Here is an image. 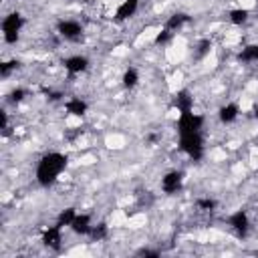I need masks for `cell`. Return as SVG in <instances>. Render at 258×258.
Segmentation results:
<instances>
[{"label": "cell", "instance_id": "6da1fadb", "mask_svg": "<svg viewBox=\"0 0 258 258\" xmlns=\"http://www.w3.org/2000/svg\"><path fill=\"white\" fill-rule=\"evenodd\" d=\"M67 163H69V157L60 151L44 153L36 163V181L42 187H50L60 177V173L67 169Z\"/></svg>", "mask_w": 258, "mask_h": 258}, {"label": "cell", "instance_id": "7a4b0ae2", "mask_svg": "<svg viewBox=\"0 0 258 258\" xmlns=\"http://www.w3.org/2000/svg\"><path fill=\"white\" fill-rule=\"evenodd\" d=\"M179 149L191 159V161H200L204 157V135L202 131L196 133H181L179 135Z\"/></svg>", "mask_w": 258, "mask_h": 258}, {"label": "cell", "instance_id": "3957f363", "mask_svg": "<svg viewBox=\"0 0 258 258\" xmlns=\"http://www.w3.org/2000/svg\"><path fill=\"white\" fill-rule=\"evenodd\" d=\"M22 26H24V16L18 10L8 12L2 18V36H4V42L6 44H16L18 38H20Z\"/></svg>", "mask_w": 258, "mask_h": 258}, {"label": "cell", "instance_id": "277c9868", "mask_svg": "<svg viewBox=\"0 0 258 258\" xmlns=\"http://www.w3.org/2000/svg\"><path fill=\"white\" fill-rule=\"evenodd\" d=\"M204 123H206L204 115L194 113V111H185V113H179V117L175 121V129H177V135H181V133H196V131L204 129Z\"/></svg>", "mask_w": 258, "mask_h": 258}, {"label": "cell", "instance_id": "5b68a950", "mask_svg": "<svg viewBox=\"0 0 258 258\" xmlns=\"http://www.w3.org/2000/svg\"><path fill=\"white\" fill-rule=\"evenodd\" d=\"M83 30H85L83 24L79 20H73V18H62L56 22V32L64 40H73V42L79 40L83 36Z\"/></svg>", "mask_w": 258, "mask_h": 258}, {"label": "cell", "instance_id": "8992f818", "mask_svg": "<svg viewBox=\"0 0 258 258\" xmlns=\"http://www.w3.org/2000/svg\"><path fill=\"white\" fill-rule=\"evenodd\" d=\"M226 224L234 230V234L238 238H246L248 232H250V218H248V212L246 210H236L228 216Z\"/></svg>", "mask_w": 258, "mask_h": 258}, {"label": "cell", "instance_id": "52a82bcc", "mask_svg": "<svg viewBox=\"0 0 258 258\" xmlns=\"http://www.w3.org/2000/svg\"><path fill=\"white\" fill-rule=\"evenodd\" d=\"M181 185H183V173H181L179 169H171V171H167V173L161 177V181H159L161 191L167 194V196L177 194V191L181 189Z\"/></svg>", "mask_w": 258, "mask_h": 258}, {"label": "cell", "instance_id": "ba28073f", "mask_svg": "<svg viewBox=\"0 0 258 258\" xmlns=\"http://www.w3.org/2000/svg\"><path fill=\"white\" fill-rule=\"evenodd\" d=\"M42 244L46 248H50V250H60V244H62V228L58 224L48 226L42 232Z\"/></svg>", "mask_w": 258, "mask_h": 258}, {"label": "cell", "instance_id": "9c48e42d", "mask_svg": "<svg viewBox=\"0 0 258 258\" xmlns=\"http://www.w3.org/2000/svg\"><path fill=\"white\" fill-rule=\"evenodd\" d=\"M62 67L69 75H81L89 69V58L83 54H73V56H67L62 60Z\"/></svg>", "mask_w": 258, "mask_h": 258}, {"label": "cell", "instance_id": "30bf717a", "mask_svg": "<svg viewBox=\"0 0 258 258\" xmlns=\"http://www.w3.org/2000/svg\"><path fill=\"white\" fill-rule=\"evenodd\" d=\"M137 8H139V2L137 0H123V2H119V6L115 8V20L117 22H125V20H129L131 16H135V12H137Z\"/></svg>", "mask_w": 258, "mask_h": 258}, {"label": "cell", "instance_id": "8fae6325", "mask_svg": "<svg viewBox=\"0 0 258 258\" xmlns=\"http://www.w3.org/2000/svg\"><path fill=\"white\" fill-rule=\"evenodd\" d=\"M240 117V105L238 103H226L218 109V119L222 125H232Z\"/></svg>", "mask_w": 258, "mask_h": 258}, {"label": "cell", "instance_id": "7c38bea8", "mask_svg": "<svg viewBox=\"0 0 258 258\" xmlns=\"http://www.w3.org/2000/svg\"><path fill=\"white\" fill-rule=\"evenodd\" d=\"M173 105L179 113H185V111H194V95L189 93V89H179L173 97Z\"/></svg>", "mask_w": 258, "mask_h": 258}, {"label": "cell", "instance_id": "4fadbf2b", "mask_svg": "<svg viewBox=\"0 0 258 258\" xmlns=\"http://www.w3.org/2000/svg\"><path fill=\"white\" fill-rule=\"evenodd\" d=\"M77 236H89L91 228H93V222H91V216L89 214H77L73 224L69 226Z\"/></svg>", "mask_w": 258, "mask_h": 258}, {"label": "cell", "instance_id": "5bb4252c", "mask_svg": "<svg viewBox=\"0 0 258 258\" xmlns=\"http://www.w3.org/2000/svg\"><path fill=\"white\" fill-rule=\"evenodd\" d=\"M64 111H67L69 115H73V117H83V115L89 111V105H87V101L81 99V97H71V99L64 101Z\"/></svg>", "mask_w": 258, "mask_h": 258}, {"label": "cell", "instance_id": "9a60e30c", "mask_svg": "<svg viewBox=\"0 0 258 258\" xmlns=\"http://www.w3.org/2000/svg\"><path fill=\"white\" fill-rule=\"evenodd\" d=\"M191 22V16L189 14H185V12H175V14H171L167 20H165V28H169L171 32H175V30H179V28H183L185 24H189Z\"/></svg>", "mask_w": 258, "mask_h": 258}, {"label": "cell", "instance_id": "2e32d148", "mask_svg": "<svg viewBox=\"0 0 258 258\" xmlns=\"http://www.w3.org/2000/svg\"><path fill=\"white\" fill-rule=\"evenodd\" d=\"M238 60L244 62V64H252V62H258V42H252V44H246L240 52H238Z\"/></svg>", "mask_w": 258, "mask_h": 258}, {"label": "cell", "instance_id": "e0dca14e", "mask_svg": "<svg viewBox=\"0 0 258 258\" xmlns=\"http://www.w3.org/2000/svg\"><path fill=\"white\" fill-rule=\"evenodd\" d=\"M228 20L234 26H242V24H246L250 20V10L248 8H232L228 12Z\"/></svg>", "mask_w": 258, "mask_h": 258}, {"label": "cell", "instance_id": "ac0fdd59", "mask_svg": "<svg viewBox=\"0 0 258 258\" xmlns=\"http://www.w3.org/2000/svg\"><path fill=\"white\" fill-rule=\"evenodd\" d=\"M121 83L125 89H135L139 85V71L135 67H127L123 71V77H121Z\"/></svg>", "mask_w": 258, "mask_h": 258}, {"label": "cell", "instance_id": "d6986e66", "mask_svg": "<svg viewBox=\"0 0 258 258\" xmlns=\"http://www.w3.org/2000/svg\"><path fill=\"white\" fill-rule=\"evenodd\" d=\"M75 216H77V210H75V208H64V210L58 212V216H56V224H58L60 228H69V226L73 224Z\"/></svg>", "mask_w": 258, "mask_h": 258}, {"label": "cell", "instance_id": "ffe728a7", "mask_svg": "<svg viewBox=\"0 0 258 258\" xmlns=\"http://www.w3.org/2000/svg\"><path fill=\"white\" fill-rule=\"evenodd\" d=\"M109 236V228H107V224H93V228H91V232H89V238L93 240V242H103L105 238Z\"/></svg>", "mask_w": 258, "mask_h": 258}, {"label": "cell", "instance_id": "44dd1931", "mask_svg": "<svg viewBox=\"0 0 258 258\" xmlns=\"http://www.w3.org/2000/svg\"><path fill=\"white\" fill-rule=\"evenodd\" d=\"M171 38H173V32L163 26V28L157 30V34H155V38H153V44H155V46H165Z\"/></svg>", "mask_w": 258, "mask_h": 258}, {"label": "cell", "instance_id": "7402d4cb", "mask_svg": "<svg viewBox=\"0 0 258 258\" xmlns=\"http://www.w3.org/2000/svg\"><path fill=\"white\" fill-rule=\"evenodd\" d=\"M196 208L202 212H214L218 208V202L214 198H198L196 200Z\"/></svg>", "mask_w": 258, "mask_h": 258}, {"label": "cell", "instance_id": "603a6c76", "mask_svg": "<svg viewBox=\"0 0 258 258\" xmlns=\"http://www.w3.org/2000/svg\"><path fill=\"white\" fill-rule=\"evenodd\" d=\"M210 50H212V42H210L208 38L200 40V42H198V46H196V58L200 60V58L208 56V54H210Z\"/></svg>", "mask_w": 258, "mask_h": 258}, {"label": "cell", "instance_id": "cb8c5ba5", "mask_svg": "<svg viewBox=\"0 0 258 258\" xmlns=\"http://www.w3.org/2000/svg\"><path fill=\"white\" fill-rule=\"evenodd\" d=\"M16 69H18V60H4V62L0 64V77H2V79H8L10 73L16 71Z\"/></svg>", "mask_w": 258, "mask_h": 258}, {"label": "cell", "instance_id": "d4e9b609", "mask_svg": "<svg viewBox=\"0 0 258 258\" xmlns=\"http://www.w3.org/2000/svg\"><path fill=\"white\" fill-rule=\"evenodd\" d=\"M24 97H26V89L18 87L10 93V103H20V101H24Z\"/></svg>", "mask_w": 258, "mask_h": 258}, {"label": "cell", "instance_id": "484cf974", "mask_svg": "<svg viewBox=\"0 0 258 258\" xmlns=\"http://www.w3.org/2000/svg\"><path fill=\"white\" fill-rule=\"evenodd\" d=\"M139 256H159V250H149V248H143L137 252Z\"/></svg>", "mask_w": 258, "mask_h": 258}, {"label": "cell", "instance_id": "4316f807", "mask_svg": "<svg viewBox=\"0 0 258 258\" xmlns=\"http://www.w3.org/2000/svg\"><path fill=\"white\" fill-rule=\"evenodd\" d=\"M254 117H256V121H258V105L254 107Z\"/></svg>", "mask_w": 258, "mask_h": 258}]
</instances>
